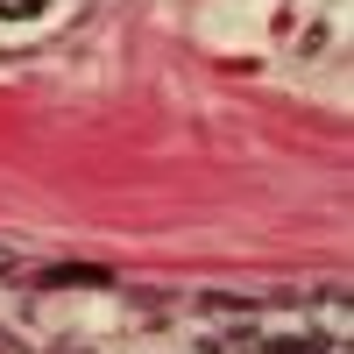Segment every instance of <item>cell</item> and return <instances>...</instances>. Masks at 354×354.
<instances>
[{"label": "cell", "mask_w": 354, "mask_h": 354, "mask_svg": "<svg viewBox=\"0 0 354 354\" xmlns=\"http://www.w3.org/2000/svg\"><path fill=\"white\" fill-rule=\"evenodd\" d=\"M36 283L43 290H106L113 270H100V262H57V270H43Z\"/></svg>", "instance_id": "6da1fadb"}, {"label": "cell", "mask_w": 354, "mask_h": 354, "mask_svg": "<svg viewBox=\"0 0 354 354\" xmlns=\"http://www.w3.org/2000/svg\"><path fill=\"white\" fill-rule=\"evenodd\" d=\"M262 354H326V340H312V333H283V340H270Z\"/></svg>", "instance_id": "7a4b0ae2"}, {"label": "cell", "mask_w": 354, "mask_h": 354, "mask_svg": "<svg viewBox=\"0 0 354 354\" xmlns=\"http://www.w3.org/2000/svg\"><path fill=\"white\" fill-rule=\"evenodd\" d=\"M28 15H50V0H0V21H28Z\"/></svg>", "instance_id": "3957f363"}, {"label": "cell", "mask_w": 354, "mask_h": 354, "mask_svg": "<svg viewBox=\"0 0 354 354\" xmlns=\"http://www.w3.org/2000/svg\"><path fill=\"white\" fill-rule=\"evenodd\" d=\"M50 354H85V347H50Z\"/></svg>", "instance_id": "5b68a950"}, {"label": "cell", "mask_w": 354, "mask_h": 354, "mask_svg": "<svg viewBox=\"0 0 354 354\" xmlns=\"http://www.w3.org/2000/svg\"><path fill=\"white\" fill-rule=\"evenodd\" d=\"M0 277H21V248H8V241H0Z\"/></svg>", "instance_id": "277c9868"}]
</instances>
